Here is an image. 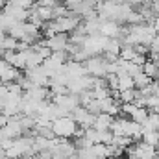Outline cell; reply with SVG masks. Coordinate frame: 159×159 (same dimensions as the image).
Masks as SVG:
<instances>
[{
  "mask_svg": "<svg viewBox=\"0 0 159 159\" xmlns=\"http://www.w3.org/2000/svg\"><path fill=\"white\" fill-rule=\"evenodd\" d=\"M107 39H109L107 35H102V34H91V35L85 37L83 44H81V48L89 54V57H91V56L104 54V48H106Z\"/></svg>",
  "mask_w": 159,
  "mask_h": 159,
  "instance_id": "7a4b0ae2",
  "label": "cell"
},
{
  "mask_svg": "<svg viewBox=\"0 0 159 159\" xmlns=\"http://www.w3.org/2000/svg\"><path fill=\"white\" fill-rule=\"evenodd\" d=\"M24 98L35 100V102H43V100L52 98V93H50V89H48V87H43V85H34L32 89L24 91Z\"/></svg>",
  "mask_w": 159,
  "mask_h": 159,
  "instance_id": "ba28073f",
  "label": "cell"
},
{
  "mask_svg": "<svg viewBox=\"0 0 159 159\" xmlns=\"http://www.w3.org/2000/svg\"><path fill=\"white\" fill-rule=\"evenodd\" d=\"M157 78H159V76H157Z\"/></svg>",
  "mask_w": 159,
  "mask_h": 159,
  "instance_id": "7402d4cb",
  "label": "cell"
},
{
  "mask_svg": "<svg viewBox=\"0 0 159 159\" xmlns=\"http://www.w3.org/2000/svg\"><path fill=\"white\" fill-rule=\"evenodd\" d=\"M81 20H83V19H81L80 15H76V13H72V11H70L69 15H63V17L54 19L57 34H59V32H63V34H72L80 24H81Z\"/></svg>",
  "mask_w": 159,
  "mask_h": 159,
  "instance_id": "277c9868",
  "label": "cell"
},
{
  "mask_svg": "<svg viewBox=\"0 0 159 159\" xmlns=\"http://www.w3.org/2000/svg\"><path fill=\"white\" fill-rule=\"evenodd\" d=\"M81 2H83V0H65V6L72 11V9H76V7H78Z\"/></svg>",
  "mask_w": 159,
  "mask_h": 159,
  "instance_id": "e0dca14e",
  "label": "cell"
},
{
  "mask_svg": "<svg viewBox=\"0 0 159 159\" xmlns=\"http://www.w3.org/2000/svg\"><path fill=\"white\" fill-rule=\"evenodd\" d=\"M0 48H2L4 52H6V50H17V48H19V39H15V37H11V35H6V39L0 44Z\"/></svg>",
  "mask_w": 159,
  "mask_h": 159,
  "instance_id": "9a60e30c",
  "label": "cell"
},
{
  "mask_svg": "<svg viewBox=\"0 0 159 159\" xmlns=\"http://www.w3.org/2000/svg\"><path fill=\"white\" fill-rule=\"evenodd\" d=\"M143 72H144V74H148L152 80L157 78V76H159V61L148 57V59L144 61V65H143Z\"/></svg>",
  "mask_w": 159,
  "mask_h": 159,
  "instance_id": "8fae6325",
  "label": "cell"
},
{
  "mask_svg": "<svg viewBox=\"0 0 159 159\" xmlns=\"http://www.w3.org/2000/svg\"><path fill=\"white\" fill-rule=\"evenodd\" d=\"M133 81H135V89H144V87H148V85L152 83V78L141 70L139 74H135V76H133Z\"/></svg>",
  "mask_w": 159,
  "mask_h": 159,
  "instance_id": "4fadbf2b",
  "label": "cell"
},
{
  "mask_svg": "<svg viewBox=\"0 0 159 159\" xmlns=\"http://www.w3.org/2000/svg\"><path fill=\"white\" fill-rule=\"evenodd\" d=\"M100 34L107 35V37H119V39H122L126 35V28L120 22H117V20H102Z\"/></svg>",
  "mask_w": 159,
  "mask_h": 159,
  "instance_id": "5b68a950",
  "label": "cell"
},
{
  "mask_svg": "<svg viewBox=\"0 0 159 159\" xmlns=\"http://www.w3.org/2000/svg\"><path fill=\"white\" fill-rule=\"evenodd\" d=\"M143 141L157 146L159 144V129H144L143 131Z\"/></svg>",
  "mask_w": 159,
  "mask_h": 159,
  "instance_id": "5bb4252c",
  "label": "cell"
},
{
  "mask_svg": "<svg viewBox=\"0 0 159 159\" xmlns=\"http://www.w3.org/2000/svg\"><path fill=\"white\" fill-rule=\"evenodd\" d=\"M0 85H2V80H0Z\"/></svg>",
  "mask_w": 159,
  "mask_h": 159,
  "instance_id": "44dd1931",
  "label": "cell"
},
{
  "mask_svg": "<svg viewBox=\"0 0 159 159\" xmlns=\"http://www.w3.org/2000/svg\"><path fill=\"white\" fill-rule=\"evenodd\" d=\"M50 159H65V157H61V156H52Z\"/></svg>",
  "mask_w": 159,
  "mask_h": 159,
  "instance_id": "d6986e66",
  "label": "cell"
},
{
  "mask_svg": "<svg viewBox=\"0 0 159 159\" xmlns=\"http://www.w3.org/2000/svg\"><path fill=\"white\" fill-rule=\"evenodd\" d=\"M119 91H126V89H133L135 87V81L133 76L128 74V72H119Z\"/></svg>",
  "mask_w": 159,
  "mask_h": 159,
  "instance_id": "7c38bea8",
  "label": "cell"
},
{
  "mask_svg": "<svg viewBox=\"0 0 159 159\" xmlns=\"http://www.w3.org/2000/svg\"><path fill=\"white\" fill-rule=\"evenodd\" d=\"M52 131H54V135L59 137V139H70V137H76L80 133L78 122L72 119L70 115L52 120Z\"/></svg>",
  "mask_w": 159,
  "mask_h": 159,
  "instance_id": "6da1fadb",
  "label": "cell"
},
{
  "mask_svg": "<svg viewBox=\"0 0 159 159\" xmlns=\"http://www.w3.org/2000/svg\"><path fill=\"white\" fill-rule=\"evenodd\" d=\"M70 37L63 32L56 34V35H50V37H44V43L46 46L52 50V52H61V50H67V44H69Z\"/></svg>",
  "mask_w": 159,
  "mask_h": 159,
  "instance_id": "52a82bcc",
  "label": "cell"
},
{
  "mask_svg": "<svg viewBox=\"0 0 159 159\" xmlns=\"http://www.w3.org/2000/svg\"><path fill=\"white\" fill-rule=\"evenodd\" d=\"M129 4H133V6H143V4H148L150 0H128Z\"/></svg>",
  "mask_w": 159,
  "mask_h": 159,
  "instance_id": "ac0fdd59",
  "label": "cell"
},
{
  "mask_svg": "<svg viewBox=\"0 0 159 159\" xmlns=\"http://www.w3.org/2000/svg\"><path fill=\"white\" fill-rule=\"evenodd\" d=\"M28 59H26V69H35V67H39L43 65V61H44V57L41 56L39 52L34 48V46H30L28 50Z\"/></svg>",
  "mask_w": 159,
  "mask_h": 159,
  "instance_id": "9c48e42d",
  "label": "cell"
},
{
  "mask_svg": "<svg viewBox=\"0 0 159 159\" xmlns=\"http://www.w3.org/2000/svg\"><path fill=\"white\" fill-rule=\"evenodd\" d=\"M37 0H7L6 4H11V6H19V7H24V9H32L35 6Z\"/></svg>",
  "mask_w": 159,
  "mask_h": 159,
  "instance_id": "2e32d148",
  "label": "cell"
},
{
  "mask_svg": "<svg viewBox=\"0 0 159 159\" xmlns=\"http://www.w3.org/2000/svg\"><path fill=\"white\" fill-rule=\"evenodd\" d=\"M24 76L30 81H34V85H43V87L50 85V76L46 74V70L43 69V65L35 67V69H24Z\"/></svg>",
  "mask_w": 159,
  "mask_h": 159,
  "instance_id": "8992f818",
  "label": "cell"
},
{
  "mask_svg": "<svg viewBox=\"0 0 159 159\" xmlns=\"http://www.w3.org/2000/svg\"><path fill=\"white\" fill-rule=\"evenodd\" d=\"M113 120H115V117L109 115V113H98L96 120H94V128L96 129H111Z\"/></svg>",
  "mask_w": 159,
  "mask_h": 159,
  "instance_id": "30bf717a",
  "label": "cell"
},
{
  "mask_svg": "<svg viewBox=\"0 0 159 159\" xmlns=\"http://www.w3.org/2000/svg\"><path fill=\"white\" fill-rule=\"evenodd\" d=\"M57 2H65V0H57Z\"/></svg>",
  "mask_w": 159,
  "mask_h": 159,
  "instance_id": "ffe728a7",
  "label": "cell"
},
{
  "mask_svg": "<svg viewBox=\"0 0 159 159\" xmlns=\"http://www.w3.org/2000/svg\"><path fill=\"white\" fill-rule=\"evenodd\" d=\"M83 65H85V69H87V72L91 76H104V78L107 76V65H109V61L106 59L104 54L91 56L89 59L83 61Z\"/></svg>",
  "mask_w": 159,
  "mask_h": 159,
  "instance_id": "3957f363",
  "label": "cell"
}]
</instances>
